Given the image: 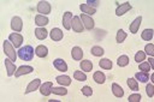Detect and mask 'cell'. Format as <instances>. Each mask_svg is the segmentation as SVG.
I'll return each instance as SVG.
<instances>
[{"mask_svg": "<svg viewBox=\"0 0 154 102\" xmlns=\"http://www.w3.org/2000/svg\"><path fill=\"white\" fill-rule=\"evenodd\" d=\"M34 53H35V49L32 48V46H24L22 48H19L18 50V56L19 59L24 60V61H29L34 58Z\"/></svg>", "mask_w": 154, "mask_h": 102, "instance_id": "obj_1", "label": "cell"}, {"mask_svg": "<svg viewBox=\"0 0 154 102\" xmlns=\"http://www.w3.org/2000/svg\"><path fill=\"white\" fill-rule=\"evenodd\" d=\"M2 48H4V53L7 55V58L11 59L12 61H16V59H17V54H16V50H14L13 44H12L8 40H5V41H4V43H2Z\"/></svg>", "mask_w": 154, "mask_h": 102, "instance_id": "obj_2", "label": "cell"}, {"mask_svg": "<svg viewBox=\"0 0 154 102\" xmlns=\"http://www.w3.org/2000/svg\"><path fill=\"white\" fill-rule=\"evenodd\" d=\"M8 40L13 44L14 48H20V46L23 43V36L19 32H11L8 36Z\"/></svg>", "mask_w": 154, "mask_h": 102, "instance_id": "obj_3", "label": "cell"}, {"mask_svg": "<svg viewBox=\"0 0 154 102\" xmlns=\"http://www.w3.org/2000/svg\"><path fill=\"white\" fill-rule=\"evenodd\" d=\"M37 12L42 16H47L51 12V4L48 1H38L37 2Z\"/></svg>", "mask_w": 154, "mask_h": 102, "instance_id": "obj_4", "label": "cell"}, {"mask_svg": "<svg viewBox=\"0 0 154 102\" xmlns=\"http://www.w3.org/2000/svg\"><path fill=\"white\" fill-rule=\"evenodd\" d=\"M11 29L16 32H20L23 29V20L20 17H12L11 19Z\"/></svg>", "mask_w": 154, "mask_h": 102, "instance_id": "obj_5", "label": "cell"}, {"mask_svg": "<svg viewBox=\"0 0 154 102\" xmlns=\"http://www.w3.org/2000/svg\"><path fill=\"white\" fill-rule=\"evenodd\" d=\"M71 29L75 31V32H82L84 30V25L81 20V18L78 16H75L72 18V24H71Z\"/></svg>", "mask_w": 154, "mask_h": 102, "instance_id": "obj_6", "label": "cell"}, {"mask_svg": "<svg viewBox=\"0 0 154 102\" xmlns=\"http://www.w3.org/2000/svg\"><path fill=\"white\" fill-rule=\"evenodd\" d=\"M79 18H81V20H82V23H83V25H84V29L91 30V29L94 28V19H93L90 16L82 13V14L79 16Z\"/></svg>", "mask_w": 154, "mask_h": 102, "instance_id": "obj_7", "label": "cell"}, {"mask_svg": "<svg viewBox=\"0 0 154 102\" xmlns=\"http://www.w3.org/2000/svg\"><path fill=\"white\" fill-rule=\"evenodd\" d=\"M131 10V5H130V2H123V4H120V5H118V7L116 8V16H118V17H120V16H123L124 13H126L128 11H130Z\"/></svg>", "mask_w": 154, "mask_h": 102, "instance_id": "obj_8", "label": "cell"}, {"mask_svg": "<svg viewBox=\"0 0 154 102\" xmlns=\"http://www.w3.org/2000/svg\"><path fill=\"white\" fill-rule=\"evenodd\" d=\"M4 62H5L6 71H7V76H8V77L14 76V73H16V71H17V67H16V65L12 62V60L7 58V59L4 60Z\"/></svg>", "mask_w": 154, "mask_h": 102, "instance_id": "obj_9", "label": "cell"}, {"mask_svg": "<svg viewBox=\"0 0 154 102\" xmlns=\"http://www.w3.org/2000/svg\"><path fill=\"white\" fill-rule=\"evenodd\" d=\"M32 71H34V67H32V66L22 65V66H19V67L17 68V71H16L14 76L18 78V77H20V76H23V74H29V73H31Z\"/></svg>", "mask_w": 154, "mask_h": 102, "instance_id": "obj_10", "label": "cell"}, {"mask_svg": "<svg viewBox=\"0 0 154 102\" xmlns=\"http://www.w3.org/2000/svg\"><path fill=\"white\" fill-rule=\"evenodd\" d=\"M41 86V79H38V78H35V79H32L29 84H28V86H26V90H25V95L26 94H29V92H32V91H35V90H37L38 88Z\"/></svg>", "mask_w": 154, "mask_h": 102, "instance_id": "obj_11", "label": "cell"}, {"mask_svg": "<svg viewBox=\"0 0 154 102\" xmlns=\"http://www.w3.org/2000/svg\"><path fill=\"white\" fill-rule=\"evenodd\" d=\"M72 18H73V16H72L71 12L67 11V12L64 13V16H63V25H64V28H65L66 30H70V29H71Z\"/></svg>", "mask_w": 154, "mask_h": 102, "instance_id": "obj_12", "label": "cell"}, {"mask_svg": "<svg viewBox=\"0 0 154 102\" xmlns=\"http://www.w3.org/2000/svg\"><path fill=\"white\" fill-rule=\"evenodd\" d=\"M53 66L58 71H61V72H66L67 71V64H66V61L63 60V59H60V58H58V59H55L53 61Z\"/></svg>", "mask_w": 154, "mask_h": 102, "instance_id": "obj_13", "label": "cell"}, {"mask_svg": "<svg viewBox=\"0 0 154 102\" xmlns=\"http://www.w3.org/2000/svg\"><path fill=\"white\" fill-rule=\"evenodd\" d=\"M52 88H53L52 82H46V83L41 84V86H40V92H41L43 96H48L49 94H52Z\"/></svg>", "mask_w": 154, "mask_h": 102, "instance_id": "obj_14", "label": "cell"}, {"mask_svg": "<svg viewBox=\"0 0 154 102\" xmlns=\"http://www.w3.org/2000/svg\"><path fill=\"white\" fill-rule=\"evenodd\" d=\"M71 56H72V59L76 60V61L82 60V58H83V50H82V48L78 47V46H75V47L72 48V50H71Z\"/></svg>", "mask_w": 154, "mask_h": 102, "instance_id": "obj_15", "label": "cell"}, {"mask_svg": "<svg viewBox=\"0 0 154 102\" xmlns=\"http://www.w3.org/2000/svg\"><path fill=\"white\" fill-rule=\"evenodd\" d=\"M49 36H51V38H52L53 41L58 42V41H60V40L63 38V31H61L59 28H53V29L51 30V32H49Z\"/></svg>", "mask_w": 154, "mask_h": 102, "instance_id": "obj_16", "label": "cell"}, {"mask_svg": "<svg viewBox=\"0 0 154 102\" xmlns=\"http://www.w3.org/2000/svg\"><path fill=\"white\" fill-rule=\"evenodd\" d=\"M49 23L48 18L46 16H42V14H37L35 17V24L37 25V28H43L45 25H47Z\"/></svg>", "mask_w": 154, "mask_h": 102, "instance_id": "obj_17", "label": "cell"}, {"mask_svg": "<svg viewBox=\"0 0 154 102\" xmlns=\"http://www.w3.org/2000/svg\"><path fill=\"white\" fill-rule=\"evenodd\" d=\"M35 54H36L38 58H46V56L48 55V48H47L46 46H43V44H40V46L36 47Z\"/></svg>", "mask_w": 154, "mask_h": 102, "instance_id": "obj_18", "label": "cell"}, {"mask_svg": "<svg viewBox=\"0 0 154 102\" xmlns=\"http://www.w3.org/2000/svg\"><path fill=\"white\" fill-rule=\"evenodd\" d=\"M141 22H142V17L141 16H138V17H136L135 18V20L130 24V32H132V34H136L137 32V30H138V28H140V25H141Z\"/></svg>", "mask_w": 154, "mask_h": 102, "instance_id": "obj_19", "label": "cell"}, {"mask_svg": "<svg viewBox=\"0 0 154 102\" xmlns=\"http://www.w3.org/2000/svg\"><path fill=\"white\" fill-rule=\"evenodd\" d=\"M93 79H94L95 83H97V84H103L105 80H106V76H105L103 72L96 71V72H94V74H93Z\"/></svg>", "mask_w": 154, "mask_h": 102, "instance_id": "obj_20", "label": "cell"}, {"mask_svg": "<svg viewBox=\"0 0 154 102\" xmlns=\"http://www.w3.org/2000/svg\"><path fill=\"white\" fill-rule=\"evenodd\" d=\"M79 10L84 13V14H88V16H91V14H95V12H96V10L95 8H93V7H90V6H88L85 2L84 4H81L79 5Z\"/></svg>", "mask_w": 154, "mask_h": 102, "instance_id": "obj_21", "label": "cell"}, {"mask_svg": "<svg viewBox=\"0 0 154 102\" xmlns=\"http://www.w3.org/2000/svg\"><path fill=\"white\" fill-rule=\"evenodd\" d=\"M79 66H81V70L83 72H90L93 70V62L90 60H87V59L85 60H82L81 64H79Z\"/></svg>", "mask_w": 154, "mask_h": 102, "instance_id": "obj_22", "label": "cell"}, {"mask_svg": "<svg viewBox=\"0 0 154 102\" xmlns=\"http://www.w3.org/2000/svg\"><path fill=\"white\" fill-rule=\"evenodd\" d=\"M55 80H57L59 84L64 85V86H69V85L71 84V78H70L69 76H65V74L58 76V77L55 78Z\"/></svg>", "mask_w": 154, "mask_h": 102, "instance_id": "obj_23", "label": "cell"}, {"mask_svg": "<svg viewBox=\"0 0 154 102\" xmlns=\"http://www.w3.org/2000/svg\"><path fill=\"white\" fill-rule=\"evenodd\" d=\"M112 92L116 97H123L124 96V90L122 89V86L117 83H113L112 84Z\"/></svg>", "mask_w": 154, "mask_h": 102, "instance_id": "obj_24", "label": "cell"}, {"mask_svg": "<svg viewBox=\"0 0 154 102\" xmlns=\"http://www.w3.org/2000/svg\"><path fill=\"white\" fill-rule=\"evenodd\" d=\"M154 36V30L153 29H144L141 34V38L144 40V41H152Z\"/></svg>", "mask_w": 154, "mask_h": 102, "instance_id": "obj_25", "label": "cell"}, {"mask_svg": "<svg viewBox=\"0 0 154 102\" xmlns=\"http://www.w3.org/2000/svg\"><path fill=\"white\" fill-rule=\"evenodd\" d=\"M47 35H48V31L45 28H36L35 29V36H36V38L45 40L47 37Z\"/></svg>", "mask_w": 154, "mask_h": 102, "instance_id": "obj_26", "label": "cell"}, {"mask_svg": "<svg viewBox=\"0 0 154 102\" xmlns=\"http://www.w3.org/2000/svg\"><path fill=\"white\" fill-rule=\"evenodd\" d=\"M135 78L138 80V82H142V83H147L149 80V74L148 72H144V71H141V72H137L135 74Z\"/></svg>", "mask_w": 154, "mask_h": 102, "instance_id": "obj_27", "label": "cell"}, {"mask_svg": "<svg viewBox=\"0 0 154 102\" xmlns=\"http://www.w3.org/2000/svg\"><path fill=\"white\" fill-rule=\"evenodd\" d=\"M99 66L101 68H103V70H112L113 64H112V61L109 59H101L99 61Z\"/></svg>", "mask_w": 154, "mask_h": 102, "instance_id": "obj_28", "label": "cell"}, {"mask_svg": "<svg viewBox=\"0 0 154 102\" xmlns=\"http://www.w3.org/2000/svg\"><path fill=\"white\" fill-rule=\"evenodd\" d=\"M117 65L120 66V67H125L129 65V56L128 55H120L118 59H117Z\"/></svg>", "mask_w": 154, "mask_h": 102, "instance_id": "obj_29", "label": "cell"}, {"mask_svg": "<svg viewBox=\"0 0 154 102\" xmlns=\"http://www.w3.org/2000/svg\"><path fill=\"white\" fill-rule=\"evenodd\" d=\"M52 94L58 96H65L67 94V90L64 86H57V88H52Z\"/></svg>", "mask_w": 154, "mask_h": 102, "instance_id": "obj_30", "label": "cell"}, {"mask_svg": "<svg viewBox=\"0 0 154 102\" xmlns=\"http://www.w3.org/2000/svg\"><path fill=\"white\" fill-rule=\"evenodd\" d=\"M126 84H128V86H129L131 90H134V91H137V90H138V83H137V79L135 80V78H128Z\"/></svg>", "mask_w": 154, "mask_h": 102, "instance_id": "obj_31", "label": "cell"}, {"mask_svg": "<svg viewBox=\"0 0 154 102\" xmlns=\"http://www.w3.org/2000/svg\"><path fill=\"white\" fill-rule=\"evenodd\" d=\"M126 36H128V34H126L123 29H119L118 32H117V36H116V41H117L118 43H122L123 41H125Z\"/></svg>", "mask_w": 154, "mask_h": 102, "instance_id": "obj_32", "label": "cell"}, {"mask_svg": "<svg viewBox=\"0 0 154 102\" xmlns=\"http://www.w3.org/2000/svg\"><path fill=\"white\" fill-rule=\"evenodd\" d=\"M73 78L78 82H84L87 79V74L83 71H75L73 72Z\"/></svg>", "mask_w": 154, "mask_h": 102, "instance_id": "obj_33", "label": "cell"}, {"mask_svg": "<svg viewBox=\"0 0 154 102\" xmlns=\"http://www.w3.org/2000/svg\"><path fill=\"white\" fill-rule=\"evenodd\" d=\"M91 54L94 55V56H101V55H103V48L102 47H100V46H94L93 48H91Z\"/></svg>", "mask_w": 154, "mask_h": 102, "instance_id": "obj_34", "label": "cell"}, {"mask_svg": "<svg viewBox=\"0 0 154 102\" xmlns=\"http://www.w3.org/2000/svg\"><path fill=\"white\" fill-rule=\"evenodd\" d=\"M146 60V52L144 50H138L136 54H135V61L136 62H142Z\"/></svg>", "mask_w": 154, "mask_h": 102, "instance_id": "obj_35", "label": "cell"}, {"mask_svg": "<svg viewBox=\"0 0 154 102\" xmlns=\"http://www.w3.org/2000/svg\"><path fill=\"white\" fill-rule=\"evenodd\" d=\"M144 52L149 56H153L154 58V44L153 43H147L146 47H144Z\"/></svg>", "mask_w": 154, "mask_h": 102, "instance_id": "obj_36", "label": "cell"}, {"mask_svg": "<svg viewBox=\"0 0 154 102\" xmlns=\"http://www.w3.org/2000/svg\"><path fill=\"white\" fill-rule=\"evenodd\" d=\"M138 68H140V71L148 72L152 67H150V65H149V62H148V61H142V62H140V64H138Z\"/></svg>", "mask_w": 154, "mask_h": 102, "instance_id": "obj_37", "label": "cell"}, {"mask_svg": "<svg viewBox=\"0 0 154 102\" xmlns=\"http://www.w3.org/2000/svg\"><path fill=\"white\" fill-rule=\"evenodd\" d=\"M146 92L148 97H153L154 96V84L153 83H148L146 86Z\"/></svg>", "mask_w": 154, "mask_h": 102, "instance_id": "obj_38", "label": "cell"}, {"mask_svg": "<svg viewBox=\"0 0 154 102\" xmlns=\"http://www.w3.org/2000/svg\"><path fill=\"white\" fill-rule=\"evenodd\" d=\"M82 94H83L84 96L89 97V96H91V95H93V89H91L89 85H85V86H83V88H82Z\"/></svg>", "mask_w": 154, "mask_h": 102, "instance_id": "obj_39", "label": "cell"}, {"mask_svg": "<svg viewBox=\"0 0 154 102\" xmlns=\"http://www.w3.org/2000/svg\"><path fill=\"white\" fill-rule=\"evenodd\" d=\"M128 101L129 102H140L141 101V95L140 94H131L128 97Z\"/></svg>", "mask_w": 154, "mask_h": 102, "instance_id": "obj_40", "label": "cell"}, {"mask_svg": "<svg viewBox=\"0 0 154 102\" xmlns=\"http://www.w3.org/2000/svg\"><path fill=\"white\" fill-rule=\"evenodd\" d=\"M88 6H90V7H93V8H97V6H99V1H90V0H88L87 2H85Z\"/></svg>", "mask_w": 154, "mask_h": 102, "instance_id": "obj_41", "label": "cell"}, {"mask_svg": "<svg viewBox=\"0 0 154 102\" xmlns=\"http://www.w3.org/2000/svg\"><path fill=\"white\" fill-rule=\"evenodd\" d=\"M148 62H149V65H150V67L154 70V58L153 56H150L149 59H148Z\"/></svg>", "mask_w": 154, "mask_h": 102, "instance_id": "obj_42", "label": "cell"}, {"mask_svg": "<svg viewBox=\"0 0 154 102\" xmlns=\"http://www.w3.org/2000/svg\"><path fill=\"white\" fill-rule=\"evenodd\" d=\"M150 79H152V83H153V84H154V73H153V74H152V76H150Z\"/></svg>", "mask_w": 154, "mask_h": 102, "instance_id": "obj_43", "label": "cell"}]
</instances>
